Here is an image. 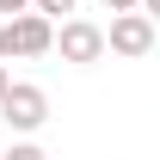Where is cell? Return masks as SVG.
I'll use <instances>...</instances> for the list:
<instances>
[{"instance_id": "obj_5", "label": "cell", "mask_w": 160, "mask_h": 160, "mask_svg": "<svg viewBox=\"0 0 160 160\" xmlns=\"http://www.w3.org/2000/svg\"><path fill=\"white\" fill-rule=\"evenodd\" d=\"M6 160H49V154H43L37 142H12V148H6Z\"/></svg>"}, {"instance_id": "obj_6", "label": "cell", "mask_w": 160, "mask_h": 160, "mask_svg": "<svg viewBox=\"0 0 160 160\" xmlns=\"http://www.w3.org/2000/svg\"><path fill=\"white\" fill-rule=\"evenodd\" d=\"M31 12H43V19H62V12H74V0H37Z\"/></svg>"}, {"instance_id": "obj_2", "label": "cell", "mask_w": 160, "mask_h": 160, "mask_svg": "<svg viewBox=\"0 0 160 160\" xmlns=\"http://www.w3.org/2000/svg\"><path fill=\"white\" fill-rule=\"evenodd\" d=\"M0 117H6L12 136H37L43 123H49V92H43L37 80H12L6 99H0Z\"/></svg>"}, {"instance_id": "obj_1", "label": "cell", "mask_w": 160, "mask_h": 160, "mask_svg": "<svg viewBox=\"0 0 160 160\" xmlns=\"http://www.w3.org/2000/svg\"><path fill=\"white\" fill-rule=\"evenodd\" d=\"M49 49H56V19L19 12V19L0 25V62H31V56H49Z\"/></svg>"}, {"instance_id": "obj_4", "label": "cell", "mask_w": 160, "mask_h": 160, "mask_svg": "<svg viewBox=\"0 0 160 160\" xmlns=\"http://www.w3.org/2000/svg\"><path fill=\"white\" fill-rule=\"evenodd\" d=\"M105 49L123 56V62H142L154 49V19H148V12H117V19L105 25Z\"/></svg>"}, {"instance_id": "obj_10", "label": "cell", "mask_w": 160, "mask_h": 160, "mask_svg": "<svg viewBox=\"0 0 160 160\" xmlns=\"http://www.w3.org/2000/svg\"><path fill=\"white\" fill-rule=\"evenodd\" d=\"M142 12H148V19H160V0H142Z\"/></svg>"}, {"instance_id": "obj_3", "label": "cell", "mask_w": 160, "mask_h": 160, "mask_svg": "<svg viewBox=\"0 0 160 160\" xmlns=\"http://www.w3.org/2000/svg\"><path fill=\"white\" fill-rule=\"evenodd\" d=\"M56 49H62V62H74V68H92V62L111 56V49H105V25H92V19H62L56 25Z\"/></svg>"}, {"instance_id": "obj_7", "label": "cell", "mask_w": 160, "mask_h": 160, "mask_svg": "<svg viewBox=\"0 0 160 160\" xmlns=\"http://www.w3.org/2000/svg\"><path fill=\"white\" fill-rule=\"evenodd\" d=\"M105 12H111V19H117V12H142V0H99Z\"/></svg>"}, {"instance_id": "obj_9", "label": "cell", "mask_w": 160, "mask_h": 160, "mask_svg": "<svg viewBox=\"0 0 160 160\" xmlns=\"http://www.w3.org/2000/svg\"><path fill=\"white\" fill-rule=\"evenodd\" d=\"M6 86H12V74H6V62H0V99H6Z\"/></svg>"}, {"instance_id": "obj_8", "label": "cell", "mask_w": 160, "mask_h": 160, "mask_svg": "<svg viewBox=\"0 0 160 160\" xmlns=\"http://www.w3.org/2000/svg\"><path fill=\"white\" fill-rule=\"evenodd\" d=\"M31 6H37V0H0V12H6V19H19V12H31Z\"/></svg>"}]
</instances>
